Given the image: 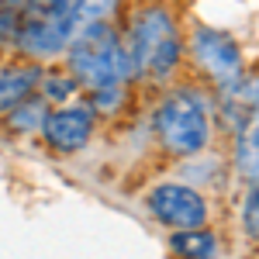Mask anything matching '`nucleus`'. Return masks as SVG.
Returning <instances> with one entry per match:
<instances>
[{
	"label": "nucleus",
	"mask_w": 259,
	"mask_h": 259,
	"mask_svg": "<svg viewBox=\"0 0 259 259\" xmlns=\"http://www.w3.org/2000/svg\"><path fill=\"white\" fill-rule=\"evenodd\" d=\"M124 45L132 59V76L139 80H166L183 59V38L166 4H145L132 18Z\"/></svg>",
	"instance_id": "obj_1"
},
{
	"label": "nucleus",
	"mask_w": 259,
	"mask_h": 259,
	"mask_svg": "<svg viewBox=\"0 0 259 259\" xmlns=\"http://www.w3.org/2000/svg\"><path fill=\"white\" fill-rule=\"evenodd\" d=\"M69 73L76 83L90 87L94 94L118 90L132 76V59H128L124 38L107 21L80 28L69 38Z\"/></svg>",
	"instance_id": "obj_2"
},
{
	"label": "nucleus",
	"mask_w": 259,
	"mask_h": 259,
	"mask_svg": "<svg viewBox=\"0 0 259 259\" xmlns=\"http://www.w3.org/2000/svg\"><path fill=\"white\" fill-rule=\"evenodd\" d=\"M225 111L232 118V166L249 187L259 183V66L225 87Z\"/></svg>",
	"instance_id": "obj_3"
},
{
	"label": "nucleus",
	"mask_w": 259,
	"mask_h": 259,
	"mask_svg": "<svg viewBox=\"0 0 259 259\" xmlns=\"http://www.w3.org/2000/svg\"><path fill=\"white\" fill-rule=\"evenodd\" d=\"M156 139L166 152H173L180 159H190L207 149L211 142V121L207 111L190 90H173L169 97L159 100L156 114H152Z\"/></svg>",
	"instance_id": "obj_4"
},
{
	"label": "nucleus",
	"mask_w": 259,
	"mask_h": 259,
	"mask_svg": "<svg viewBox=\"0 0 259 259\" xmlns=\"http://www.w3.org/2000/svg\"><path fill=\"white\" fill-rule=\"evenodd\" d=\"M73 38V0H24L14 24V41L31 59H52Z\"/></svg>",
	"instance_id": "obj_5"
},
{
	"label": "nucleus",
	"mask_w": 259,
	"mask_h": 259,
	"mask_svg": "<svg viewBox=\"0 0 259 259\" xmlns=\"http://www.w3.org/2000/svg\"><path fill=\"white\" fill-rule=\"evenodd\" d=\"M190 56L200 66V73L214 87H232L242 80V49L232 35H225L218 28L197 24L190 31Z\"/></svg>",
	"instance_id": "obj_6"
},
{
	"label": "nucleus",
	"mask_w": 259,
	"mask_h": 259,
	"mask_svg": "<svg viewBox=\"0 0 259 259\" xmlns=\"http://www.w3.org/2000/svg\"><path fill=\"white\" fill-rule=\"evenodd\" d=\"M149 211L159 225L173 228V232H187V228H204L207 200L187 183H159L149 194Z\"/></svg>",
	"instance_id": "obj_7"
},
{
	"label": "nucleus",
	"mask_w": 259,
	"mask_h": 259,
	"mask_svg": "<svg viewBox=\"0 0 259 259\" xmlns=\"http://www.w3.org/2000/svg\"><path fill=\"white\" fill-rule=\"evenodd\" d=\"M94 107H83V104H69L59 111H49L41 121V135L45 142L56 149V152H80L83 145L94 135Z\"/></svg>",
	"instance_id": "obj_8"
},
{
	"label": "nucleus",
	"mask_w": 259,
	"mask_h": 259,
	"mask_svg": "<svg viewBox=\"0 0 259 259\" xmlns=\"http://www.w3.org/2000/svg\"><path fill=\"white\" fill-rule=\"evenodd\" d=\"M38 80H41V73L35 66H4L0 69V114L18 107L24 97H31Z\"/></svg>",
	"instance_id": "obj_9"
},
{
	"label": "nucleus",
	"mask_w": 259,
	"mask_h": 259,
	"mask_svg": "<svg viewBox=\"0 0 259 259\" xmlns=\"http://www.w3.org/2000/svg\"><path fill=\"white\" fill-rule=\"evenodd\" d=\"M169 249L180 259H218V239L207 228H187V232H173Z\"/></svg>",
	"instance_id": "obj_10"
},
{
	"label": "nucleus",
	"mask_w": 259,
	"mask_h": 259,
	"mask_svg": "<svg viewBox=\"0 0 259 259\" xmlns=\"http://www.w3.org/2000/svg\"><path fill=\"white\" fill-rule=\"evenodd\" d=\"M45 111H49V107H45L41 97H24L18 107L7 111V124H11V132H18V135L35 132V128H41V121H45Z\"/></svg>",
	"instance_id": "obj_11"
},
{
	"label": "nucleus",
	"mask_w": 259,
	"mask_h": 259,
	"mask_svg": "<svg viewBox=\"0 0 259 259\" xmlns=\"http://www.w3.org/2000/svg\"><path fill=\"white\" fill-rule=\"evenodd\" d=\"M121 0H73V35L87 24H100L118 11Z\"/></svg>",
	"instance_id": "obj_12"
},
{
	"label": "nucleus",
	"mask_w": 259,
	"mask_h": 259,
	"mask_svg": "<svg viewBox=\"0 0 259 259\" xmlns=\"http://www.w3.org/2000/svg\"><path fill=\"white\" fill-rule=\"evenodd\" d=\"M242 228L252 242H259V183L249 187V194L242 200Z\"/></svg>",
	"instance_id": "obj_13"
},
{
	"label": "nucleus",
	"mask_w": 259,
	"mask_h": 259,
	"mask_svg": "<svg viewBox=\"0 0 259 259\" xmlns=\"http://www.w3.org/2000/svg\"><path fill=\"white\" fill-rule=\"evenodd\" d=\"M73 87H76V80H62V76H49V80H45V97L62 100L66 94H73Z\"/></svg>",
	"instance_id": "obj_14"
}]
</instances>
